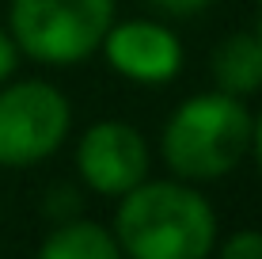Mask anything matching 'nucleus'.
<instances>
[{"label":"nucleus","instance_id":"nucleus-3","mask_svg":"<svg viewBox=\"0 0 262 259\" xmlns=\"http://www.w3.org/2000/svg\"><path fill=\"white\" fill-rule=\"evenodd\" d=\"M114 0H12V42L46 65H76L111 31Z\"/></svg>","mask_w":262,"mask_h":259},{"label":"nucleus","instance_id":"nucleus-12","mask_svg":"<svg viewBox=\"0 0 262 259\" xmlns=\"http://www.w3.org/2000/svg\"><path fill=\"white\" fill-rule=\"evenodd\" d=\"M251 145H255L258 164H262V114H258V122H251Z\"/></svg>","mask_w":262,"mask_h":259},{"label":"nucleus","instance_id":"nucleus-6","mask_svg":"<svg viewBox=\"0 0 262 259\" xmlns=\"http://www.w3.org/2000/svg\"><path fill=\"white\" fill-rule=\"evenodd\" d=\"M103 46L111 65L125 73L129 80H141V84H164L179 73L183 65V50H179V38L160 23H122L111 27L103 34Z\"/></svg>","mask_w":262,"mask_h":259},{"label":"nucleus","instance_id":"nucleus-8","mask_svg":"<svg viewBox=\"0 0 262 259\" xmlns=\"http://www.w3.org/2000/svg\"><path fill=\"white\" fill-rule=\"evenodd\" d=\"M38 259H122L118 240L95 221H76V225L57 229L46 244H42Z\"/></svg>","mask_w":262,"mask_h":259},{"label":"nucleus","instance_id":"nucleus-9","mask_svg":"<svg viewBox=\"0 0 262 259\" xmlns=\"http://www.w3.org/2000/svg\"><path fill=\"white\" fill-rule=\"evenodd\" d=\"M221 259H262V233L258 229H243V233L228 236L221 248Z\"/></svg>","mask_w":262,"mask_h":259},{"label":"nucleus","instance_id":"nucleus-11","mask_svg":"<svg viewBox=\"0 0 262 259\" xmlns=\"http://www.w3.org/2000/svg\"><path fill=\"white\" fill-rule=\"evenodd\" d=\"M12 69H15V42L0 27V84H4V76H12Z\"/></svg>","mask_w":262,"mask_h":259},{"label":"nucleus","instance_id":"nucleus-1","mask_svg":"<svg viewBox=\"0 0 262 259\" xmlns=\"http://www.w3.org/2000/svg\"><path fill=\"white\" fill-rule=\"evenodd\" d=\"M114 240L129 259H209L216 217L183 183H137L118 206Z\"/></svg>","mask_w":262,"mask_h":259},{"label":"nucleus","instance_id":"nucleus-14","mask_svg":"<svg viewBox=\"0 0 262 259\" xmlns=\"http://www.w3.org/2000/svg\"><path fill=\"white\" fill-rule=\"evenodd\" d=\"M258 4H262V0H258Z\"/></svg>","mask_w":262,"mask_h":259},{"label":"nucleus","instance_id":"nucleus-13","mask_svg":"<svg viewBox=\"0 0 262 259\" xmlns=\"http://www.w3.org/2000/svg\"><path fill=\"white\" fill-rule=\"evenodd\" d=\"M255 42H258V50H262V19H258V27H255Z\"/></svg>","mask_w":262,"mask_h":259},{"label":"nucleus","instance_id":"nucleus-4","mask_svg":"<svg viewBox=\"0 0 262 259\" xmlns=\"http://www.w3.org/2000/svg\"><path fill=\"white\" fill-rule=\"evenodd\" d=\"M69 99L53 84L19 80L0 92V164L23 168L57 153L69 133Z\"/></svg>","mask_w":262,"mask_h":259},{"label":"nucleus","instance_id":"nucleus-2","mask_svg":"<svg viewBox=\"0 0 262 259\" xmlns=\"http://www.w3.org/2000/svg\"><path fill=\"white\" fill-rule=\"evenodd\" d=\"M251 149V114L228 92L194 95L171 114L164 160L183 180H221Z\"/></svg>","mask_w":262,"mask_h":259},{"label":"nucleus","instance_id":"nucleus-5","mask_svg":"<svg viewBox=\"0 0 262 259\" xmlns=\"http://www.w3.org/2000/svg\"><path fill=\"white\" fill-rule=\"evenodd\" d=\"M80 175L99 194H125L144 183L148 172V145L133 126L125 122H99L84 133L76 149Z\"/></svg>","mask_w":262,"mask_h":259},{"label":"nucleus","instance_id":"nucleus-10","mask_svg":"<svg viewBox=\"0 0 262 259\" xmlns=\"http://www.w3.org/2000/svg\"><path fill=\"white\" fill-rule=\"evenodd\" d=\"M156 8H164L167 15H194V12H202L209 0H152Z\"/></svg>","mask_w":262,"mask_h":259},{"label":"nucleus","instance_id":"nucleus-7","mask_svg":"<svg viewBox=\"0 0 262 259\" xmlns=\"http://www.w3.org/2000/svg\"><path fill=\"white\" fill-rule=\"evenodd\" d=\"M213 76L228 95H251L262 88V50L255 34H228L213 53Z\"/></svg>","mask_w":262,"mask_h":259}]
</instances>
